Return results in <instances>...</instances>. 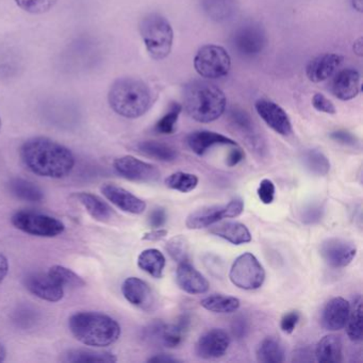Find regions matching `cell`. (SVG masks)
I'll return each instance as SVG.
<instances>
[{
  "label": "cell",
  "instance_id": "17",
  "mask_svg": "<svg viewBox=\"0 0 363 363\" xmlns=\"http://www.w3.org/2000/svg\"><path fill=\"white\" fill-rule=\"evenodd\" d=\"M101 192L108 201H111L122 211L130 214H142L145 211V201L121 186L105 184L101 188Z\"/></svg>",
  "mask_w": 363,
  "mask_h": 363
},
{
  "label": "cell",
  "instance_id": "35",
  "mask_svg": "<svg viewBox=\"0 0 363 363\" xmlns=\"http://www.w3.org/2000/svg\"><path fill=\"white\" fill-rule=\"evenodd\" d=\"M303 164L309 173L318 177H324L330 171L328 158L318 150H309L303 152Z\"/></svg>",
  "mask_w": 363,
  "mask_h": 363
},
{
  "label": "cell",
  "instance_id": "9",
  "mask_svg": "<svg viewBox=\"0 0 363 363\" xmlns=\"http://www.w3.org/2000/svg\"><path fill=\"white\" fill-rule=\"evenodd\" d=\"M12 225L18 230L42 238H55L65 233V226L58 218L33 211H18L12 216Z\"/></svg>",
  "mask_w": 363,
  "mask_h": 363
},
{
  "label": "cell",
  "instance_id": "36",
  "mask_svg": "<svg viewBox=\"0 0 363 363\" xmlns=\"http://www.w3.org/2000/svg\"><path fill=\"white\" fill-rule=\"evenodd\" d=\"M48 274H50V276H52L63 289H78L86 286V281H84L80 276H78L77 274L72 271V269L62 267V265H55V267H50Z\"/></svg>",
  "mask_w": 363,
  "mask_h": 363
},
{
  "label": "cell",
  "instance_id": "55",
  "mask_svg": "<svg viewBox=\"0 0 363 363\" xmlns=\"http://www.w3.org/2000/svg\"><path fill=\"white\" fill-rule=\"evenodd\" d=\"M354 52L357 56L362 57L363 55V40L362 38H359L354 43Z\"/></svg>",
  "mask_w": 363,
  "mask_h": 363
},
{
  "label": "cell",
  "instance_id": "57",
  "mask_svg": "<svg viewBox=\"0 0 363 363\" xmlns=\"http://www.w3.org/2000/svg\"><path fill=\"white\" fill-rule=\"evenodd\" d=\"M7 358V350L5 346L0 343V362H4Z\"/></svg>",
  "mask_w": 363,
  "mask_h": 363
},
{
  "label": "cell",
  "instance_id": "40",
  "mask_svg": "<svg viewBox=\"0 0 363 363\" xmlns=\"http://www.w3.org/2000/svg\"><path fill=\"white\" fill-rule=\"evenodd\" d=\"M167 250L176 262L189 261V243L184 235H175L169 239L167 244Z\"/></svg>",
  "mask_w": 363,
  "mask_h": 363
},
{
  "label": "cell",
  "instance_id": "37",
  "mask_svg": "<svg viewBox=\"0 0 363 363\" xmlns=\"http://www.w3.org/2000/svg\"><path fill=\"white\" fill-rule=\"evenodd\" d=\"M199 177L194 174L176 172L165 179V186L182 193L192 192L199 186Z\"/></svg>",
  "mask_w": 363,
  "mask_h": 363
},
{
  "label": "cell",
  "instance_id": "24",
  "mask_svg": "<svg viewBox=\"0 0 363 363\" xmlns=\"http://www.w3.org/2000/svg\"><path fill=\"white\" fill-rule=\"evenodd\" d=\"M209 233L216 237L222 238L225 241L233 245H242L252 242V235L247 227L242 223L226 222L222 224L212 225Z\"/></svg>",
  "mask_w": 363,
  "mask_h": 363
},
{
  "label": "cell",
  "instance_id": "6",
  "mask_svg": "<svg viewBox=\"0 0 363 363\" xmlns=\"http://www.w3.org/2000/svg\"><path fill=\"white\" fill-rule=\"evenodd\" d=\"M229 42L240 57L254 59L260 56L267 48V33L259 23L245 21L233 29Z\"/></svg>",
  "mask_w": 363,
  "mask_h": 363
},
{
  "label": "cell",
  "instance_id": "26",
  "mask_svg": "<svg viewBox=\"0 0 363 363\" xmlns=\"http://www.w3.org/2000/svg\"><path fill=\"white\" fill-rule=\"evenodd\" d=\"M314 356L320 363L341 362L343 358L341 339L335 335H325L318 341L314 350Z\"/></svg>",
  "mask_w": 363,
  "mask_h": 363
},
{
  "label": "cell",
  "instance_id": "34",
  "mask_svg": "<svg viewBox=\"0 0 363 363\" xmlns=\"http://www.w3.org/2000/svg\"><path fill=\"white\" fill-rule=\"evenodd\" d=\"M201 307L213 313L228 314L239 310L241 301L235 296L224 294H212L201 299Z\"/></svg>",
  "mask_w": 363,
  "mask_h": 363
},
{
  "label": "cell",
  "instance_id": "41",
  "mask_svg": "<svg viewBox=\"0 0 363 363\" xmlns=\"http://www.w3.org/2000/svg\"><path fill=\"white\" fill-rule=\"evenodd\" d=\"M58 0H16L18 7L31 14H43L50 11Z\"/></svg>",
  "mask_w": 363,
  "mask_h": 363
},
{
  "label": "cell",
  "instance_id": "5",
  "mask_svg": "<svg viewBox=\"0 0 363 363\" xmlns=\"http://www.w3.org/2000/svg\"><path fill=\"white\" fill-rule=\"evenodd\" d=\"M140 33L148 54L155 60H163L171 54L174 31L169 21L158 13H150L140 22Z\"/></svg>",
  "mask_w": 363,
  "mask_h": 363
},
{
  "label": "cell",
  "instance_id": "46",
  "mask_svg": "<svg viewBox=\"0 0 363 363\" xmlns=\"http://www.w3.org/2000/svg\"><path fill=\"white\" fill-rule=\"evenodd\" d=\"M323 214H324V210H323L322 206L311 205L303 211V223H306V224H315V223L322 220Z\"/></svg>",
  "mask_w": 363,
  "mask_h": 363
},
{
  "label": "cell",
  "instance_id": "14",
  "mask_svg": "<svg viewBox=\"0 0 363 363\" xmlns=\"http://www.w3.org/2000/svg\"><path fill=\"white\" fill-rule=\"evenodd\" d=\"M24 284L29 292L43 301L57 303L65 297V289L48 273H30L24 278Z\"/></svg>",
  "mask_w": 363,
  "mask_h": 363
},
{
  "label": "cell",
  "instance_id": "28",
  "mask_svg": "<svg viewBox=\"0 0 363 363\" xmlns=\"http://www.w3.org/2000/svg\"><path fill=\"white\" fill-rule=\"evenodd\" d=\"M137 152L160 162H173L178 158L176 148L159 141H142L137 144Z\"/></svg>",
  "mask_w": 363,
  "mask_h": 363
},
{
  "label": "cell",
  "instance_id": "23",
  "mask_svg": "<svg viewBox=\"0 0 363 363\" xmlns=\"http://www.w3.org/2000/svg\"><path fill=\"white\" fill-rule=\"evenodd\" d=\"M199 6L209 20L224 23L237 13L238 0H199Z\"/></svg>",
  "mask_w": 363,
  "mask_h": 363
},
{
  "label": "cell",
  "instance_id": "50",
  "mask_svg": "<svg viewBox=\"0 0 363 363\" xmlns=\"http://www.w3.org/2000/svg\"><path fill=\"white\" fill-rule=\"evenodd\" d=\"M167 220V213L163 208L152 210L150 216V225L152 228H161Z\"/></svg>",
  "mask_w": 363,
  "mask_h": 363
},
{
  "label": "cell",
  "instance_id": "25",
  "mask_svg": "<svg viewBox=\"0 0 363 363\" xmlns=\"http://www.w3.org/2000/svg\"><path fill=\"white\" fill-rule=\"evenodd\" d=\"M223 218H226L225 206H210V207L201 208V209L192 212L186 218V226L188 229L197 230V229L211 227L212 225L216 224Z\"/></svg>",
  "mask_w": 363,
  "mask_h": 363
},
{
  "label": "cell",
  "instance_id": "51",
  "mask_svg": "<svg viewBox=\"0 0 363 363\" xmlns=\"http://www.w3.org/2000/svg\"><path fill=\"white\" fill-rule=\"evenodd\" d=\"M245 158V154H244L243 150L240 148L239 146H235L233 150H230L228 156H227L226 164L228 167H237L239 163Z\"/></svg>",
  "mask_w": 363,
  "mask_h": 363
},
{
  "label": "cell",
  "instance_id": "16",
  "mask_svg": "<svg viewBox=\"0 0 363 363\" xmlns=\"http://www.w3.org/2000/svg\"><path fill=\"white\" fill-rule=\"evenodd\" d=\"M176 281L178 286L188 294L201 295L205 294L209 291V281L205 276L197 271L190 261L178 263L176 271Z\"/></svg>",
  "mask_w": 363,
  "mask_h": 363
},
{
  "label": "cell",
  "instance_id": "31",
  "mask_svg": "<svg viewBox=\"0 0 363 363\" xmlns=\"http://www.w3.org/2000/svg\"><path fill=\"white\" fill-rule=\"evenodd\" d=\"M10 193L21 201L40 203L44 199V193L37 184L23 178H13L8 184Z\"/></svg>",
  "mask_w": 363,
  "mask_h": 363
},
{
  "label": "cell",
  "instance_id": "45",
  "mask_svg": "<svg viewBox=\"0 0 363 363\" xmlns=\"http://www.w3.org/2000/svg\"><path fill=\"white\" fill-rule=\"evenodd\" d=\"M312 106H313L314 109L318 110V111L323 112V113H337V109H335V105H333V104L331 103V101H329L326 96H324L323 94H320V93L314 95L313 99H312Z\"/></svg>",
  "mask_w": 363,
  "mask_h": 363
},
{
  "label": "cell",
  "instance_id": "1",
  "mask_svg": "<svg viewBox=\"0 0 363 363\" xmlns=\"http://www.w3.org/2000/svg\"><path fill=\"white\" fill-rule=\"evenodd\" d=\"M20 156L31 173L42 177L60 179L69 175L75 167L73 152L48 138L27 140L21 147Z\"/></svg>",
  "mask_w": 363,
  "mask_h": 363
},
{
  "label": "cell",
  "instance_id": "15",
  "mask_svg": "<svg viewBox=\"0 0 363 363\" xmlns=\"http://www.w3.org/2000/svg\"><path fill=\"white\" fill-rule=\"evenodd\" d=\"M257 113L265 124L278 135L288 137L292 133V124L284 109L277 104L267 99H259L255 104Z\"/></svg>",
  "mask_w": 363,
  "mask_h": 363
},
{
  "label": "cell",
  "instance_id": "3",
  "mask_svg": "<svg viewBox=\"0 0 363 363\" xmlns=\"http://www.w3.org/2000/svg\"><path fill=\"white\" fill-rule=\"evenodd\" d=\"M108 101L116 114L130 120L147 113L154 103L150 86L142 80L131 77L116 80L110 88Z\"/></svg>",
  "mask_w": 363,
  "mask_h": 363
},
{
  "label": "cell",
  "instance_id": "43",
  "mask_svg": "<svg viewBox=\"0 0 363 363\" xmlns=\"http://www.w3.org/2000/svg\"><path fill=\"white\" fill-rule=\"evenodd\" d=\"M275 184L272 180H261L258 190H257V194H258L261 203H264V205H269V203H273L274 199H275Z\"/></svg>",
  "mask_w": 363,
  "mask_h": 363
},
{
  "label": "cell",
  "instance_id": "54",
  "mask_svg": "<svg viewBox=\"0 0 363 363\" xmlns=\"http://www.w3.org/2000/svg\"><path fill=\"white\" fill-rule=\"evenodd\" d=\"M8 272H9V262H8L7 257L0 252V284L8 275Z\"/></svg>",
  "mask_w": 363,
  "mask_h": 363
},
{
  "label": "cell",
  "instance_id": "29",
  "mask_svg": "<svg viewBox=\"0 0 363 363\" xmlns=\"http://www.w3.org/2000/svg\"><path fill=\"white\" fill-rule=\"evenodd\" d=\"M76 199L84 206L89 214L99 222L106 223L111 220L113 211L111 208L96 195L82 192L76 194Z\"/></svg>",
  "mask_w": 363,
  "mask_h": 363
},
{
  "label": "cell",
  "instance_id": "30",
  "mask_svg": "<svg viewBox=\"0 0 363 363\" xmlns=\"http://www.w3.org/2000/svg\"><path fill=\"white\" fill-rule=\"evenodd\" d=\"M257 359L262 363H281L286 360L284 344L275 337L263 339L257 348Z\"/></svg>",
  "mask_w": 363,
  "mask_h": 363
},
{
  "label": "cell",
  "instance_id": "49",
  "mask_svg": "<svg viewBox=\"0 0 363 363\" xmlns=\"http://www.w3.org/2000/svg\"><path fill=\"white\" fill-rule=\"evenodd\" d=\"M244 211V201L241 199H233L225 205V216L226 218H238Z\"/></svg>",
  "mask_w": 363,
  "mask_h": 363
},
{
  "label": "cell",
  "instance_id": "10",
  "mask_svg": "<svg viewBox=\"0 0 363 363\" xmlns=\"http://www.w3.org/2000/svg\"><path fill=\"white\" fill-rule=\"evenodd\" d=\"M113 167L122 177L130 182L155 184L160 180V171L155 165L144 162L133 156L116 158Z\"/></svg>",
  "mask_w": 363,
  "mask_h": 363
},
{
  "label": "cell",
  "instance_id": "22",
  "mask_svg": "<svg viewBox=\"0 0 363 363\" xmlns=\"http://www.w3.org/2000/svg\"><path fill=\"white\" fill-rule=\"evenodd\" d=\"M189 147L197 156H203L214 146H237V142L213 131L201 130L190 133L186 138Z\"/></svg>",
  "mask_w": 363,
  "mask_h": 363
},
{
  "label": "cell",
  "instance_id": "19",
  "mask_svg": "<svg viewBox=\"0 0 363 363\" xmlns=\"http://www.w3.org/2000/svg\"><path fill=\"white\" fill-rule=\"evenodd\" d=\"M343 62V58L337 54H324L310 61L306 69L308 79L310 82H325L337 73Z\"/></svg>",
  "mask_w": 363,
  "mask_h": 363
},
{
  "label": "cell",
  "instance_id": "18",
  "mask_svg": "<svg viewBox=\"0 0 363 363\" xmlns=\"http://www.w3.org/2000/svg\"><path fill=\"white\" fill-rule=\"evenodd\" d=\"M350 305L343 297H335L325 306L322 312V326L328 331H339L346 327Z\"/></svg>",
  "mask_w": 363,
  "mask_h": 363
},
{
  "label": "cell",
  "instance_id": "7",
  "mask_svg": "<svg viewBox=\"0 0 363 363\" xmlns=\"http://www.w3.org/2000/svg\"><path fill=\"white\" fill-rule=\"evenodd\" d=\"M229 279L242 290H257L264 284L265 271L254 255L244 252L233 261Z\"/></svg>",
  "mask_w": 363,
  "mask_h": 363
},
{
  "label": "cell",
  "instance_id": "21",
  "mask_svg": "<svg viewBox=\"0 0 363 363\" xmlns=\"http://www.w3.org/2000/svg\"><path fill=\"white\" fill-rule=\"evenodd\" d=\"M331 91L340 101L354 99L361 91L360 74L354 69H342L335 75Z\"/></svg>",
  "mask_w": 363,
  "mask_h": 363
},
{
  "label": "cell",
  "instance_id": "33",
  "mask_svg": "<svg viewBox=\"0 0 363 363\" xmlns=\"http://www.w3.org/2000/svg\"><path fill=\"white\" fill-rule=\"evenodd\" d=\"M62 361L69 363H112L116 362L118 358L112 352H95L92 350H69L63 354Z\"/></svg>",
  "mask_w": 363,
  "mask_h": 363
},
{
  "label": "cell",
  "instance_id": "2",
  "mask_svg": "<svg viewBox=\"0 0 363 363\" xmlns=\"http://www.w3.org/2000/svg\"><path fill=\"white\" fill-rule=\"evenodd\" d=\"M184 105L186 113L199 123L214 122L224 114L227 99L216 84L194 80L184 88Z\"/></svg>",
  "mask_w": 363,
  "mask_h": 363
},
{
  "label": "cell",
  "instance_id": "11",
  "mask_svg": "<svg viewBox=\"0 0 363 363\" xmlns=\"http://www.w3.org/2000/svg\"><path fill=\"white\" fill-rule=\"evenodd\" d=\"M320 254L323 260L333 269H342L352 263L357 247L352 241L341 238H330L320 244Z\"/></svg>",
  "mask_w": 363,
  "mask_h": 363
},
{
  "label": "cell",
  "instance_id": "27",
  "mask_svg": "<svg viewBox=\"0 0 363 363\" xmlns=\"http://www.w3.org/2000/svg\"><path fill=\"white\" fill-rule=\"evenodd\" d=\"M191 318L189 315H182L174 324L163 325L161 333L160 344L167 348H176L184 342V337L190 327Z\"/></svg>",
  "mask_w": 363,
  "mask_h": 363
},
{
  "label": "cell",
  "instance_id": "58",
  "mask_svg": "<svg viewBox=\"0 0 363 363\" xmlns=\"http://www.w3.org/2000/svg\"><path fill=\"white\" fill-rule=\"evenodd\" d=\"M0 129H1V118H0Z\"/></svg>",
  "mask_w": 363,
  "mask_h": 363
},
{
  "label": "cell",
  "instance_id": "4",
  "mask_svg": "<svg viewBox=\"0 0 363 363\" xmlns=\"http://www.w3.org/2000/svg\"><path fill=\"white\" fill-rule=\"evenodd\" d=\"M69 330L84 345L106 347L121 337V326L107 314L99 312H78L69 320Z\"/></svg>",
  "mask_w": 363,
  "mask_h": 363
},
{
  "label": "cell",
  "instance_id": "38",
  "mask_svg": "<svg viewBox=\"0 0 363 363\" xmlns=\"http://www.w3.org/2000/svg\"><path fill=\"white\" fill-rule=\"evenodd\" d=\"M362 301L361 296L354 301V308L350 311L348 316L347 331L348 337L352 342H361L363 337V324H362Z\"/></svg>",
  "mask_w": 363,
  "mask_h": 363
},
{
  "label": "cell",
  "instance_id": "53",
  "mask_svg": "<svg viewBox=\"0 0 363 363\" xmlns=\"http://www.w3.org/2000/svg\"><path fill=\"white\" fill-rule=\"evenodd\" d=\"M148 362H156V363H175L180 362L179 359L175 358V357L171 356V354H155L152 358L148 359Z\"/></svg>",
  "mask_w": 363,
  "mask_h": 363
},
{
  "label": "cell",
  "instance_id": "42",
  "mask_svg": "<svg viewBox=\"0 0 363 363\" xmlns=\"http://www.w3.org/2000/svg\"><path fill=\"white\" fill-rule=\"evenodd\" d=\"M39 320L37 311L29 307H21L14 312L13 322L16 326L23 329H29L35 326L37 320Z\"/></svg>",
  "mask_w": 363,
  "mask_h": 363
},
{
  "label": "cell",
  "instance_id": "8",
  "mask_svg": "<svg viewBox=\"0 0 363 363\" xmlns=\"http://www.w3.org/2000/svg\"><path fill=\"white\" fill-rule=\"evenodd\" d=\"M194 67L201 77L220 79L230 71V56L222 46L205 45L195 56Z\"/></svg>",
  "mask_w": 363,
  "mask_h": 363
},
{
  "label": "cell",
  "instance_id": "32",
  "mask_svg": "<svg viewBox=\"0 0 363 363\" xmlns=\"http://www.w3.org/2000/svg\"><path fill=\"white\" fill-rule=\"evenodd\" d=\"M165 264H167V260L164 255L156 248L143 250L138 258V265L140 269L154 278L162 277Z\"/></svg>",
  "mask_w": 363,
  "mask_h": 363
},
{
  "label": "cell",
  "instance_id": "48",
  "mask_svg": "<svg viewBox=\"0 0 363 363\" xmlns=\"http://www.w3.org/2000/svg\"><path fill=\"white\" fill-rule=\"evenodd\" d=\"M330 138L333 141L347 146H354L357 142H358V140H357L354 135L346 130L333 131V133H330Z\"/></svg>",
  "mask_w": 363,
  "mask_h": 363
},
{
  "label": "cell",
  "instance_id": "52",
  "mask_svg": "<svg viewBox=\"0 0 363 363\" xmlns=\"http://www.w3.org/2000/svg\"><path fill=\"white\" fill-rule=\"evenodd\" d=\"M167 233H169V231H167V229L155 228L154 230L146 233L145 235L142 237V240L152 242L160 241V240L164 239V238L167 237Z\"/></svg>",
  "mask_w": 363,
  "mask_h": 363
},
{
  "label": "cell",
  "instance_id": "39",
  "mask_svg": "<svg viewBox=\"0 0 363 363\" xmlns=\"http://www.w3.org/2000/svg\"><path fill=\"white\" fill-rule=\"evenodd\" d=\"M182 111V106L178 103H172L169 106V111L158 121L155 130L161 135H172L175 133L176 124H177L178 118Z\"/></svg>",
  "mask_w": 363,
  "mask_h": 363
},
{
  "label": "cell",
  "instance_id": "13",
  "mask_svg": "<svg viewBox=\"0 0 363 363\" xmlns=\"http://www.w3.org/2000/svg\"><path fill=\"white\" fill-rule=\"evenodd\" d=\"M230 345V337L226 331L212 328L206 331L197 340L195 352L199 358L210 360L224 356Z\"/></svg>",
  "mask_w": 363,
  "mask_h": 363
},
{
  "label": "cell",
  "instance_id": "47",
  "mask_svg": "<svg viewBox=\"0 0 363 363\" xmlns=\"http://www.w3.org/2000/svg\"><path fill=\"white\" fill-rule=\"evenodd\" d=\"M248 330H250V325L244 316H238L233 320L231 331L238 340L244 339L247 335Z\"/></svg>",
  "mask_w": 363,
  "mask_h": 363
},
{
  "label": "cell",
  "instance_id": "12",
  "mask_svg": "<svg viewBox=\"0 0 363 363\" xmlns=\"http://www.w3.org/2000/svg\"><path fill=\"white\" fill-rule=\"evenodd\" d=\"M229 122L238 133L245 140L248 147L259 155L265 152V144L250 114L241 108L235 107L229 111Z\"/></svg>",
  "mask_w": 363,
  "mask_h": 363
},
{
  "label": "cell",
  "instance_id": "20",
  "mask_svg": "<svg viewBox=\"0 0 363 363\" xmlns=\"http://www.w3.org/2000/svg\"><path fill=\"white\" fill-rule=\"evenodd\" d=\"M122 292L125 298L135 307L150 310L154 305L155 298L152 289L140 278H127L123 282Z\"/></svg>",
  "mask_w": 363,
  "mask_h": 363
},
{
  "label": "cell",
  "instance_id": "56",
  "mask_svg": "<svg viewBox=\"0 0 363 363\" xmlns=\"http://www.w3.org/2000/svg\"><path fill=\"white\" fill-rule=\"evenodd\" d=\"M352 7L358 12H362L363 0H352Z\"/></svg>",
  "mask_w": 363,
  "mask_h": 363
},
{
  "label": "cell",
  "instance_id": "44",
  "mask_svg": "<svg viewBox=\"0 0 363 363\" xmlns=\"http://www.w3.org/2000/svg\"><path fill=\"white\" fill-rule=\"evenodd\" d=\"M301 320V313L298 311H290L284 314L281 320H280V329L286 335H290L296 328Z\"/></svg>",
  "mask_w": 363,
  "mask_h": 363
}]
</instances>
